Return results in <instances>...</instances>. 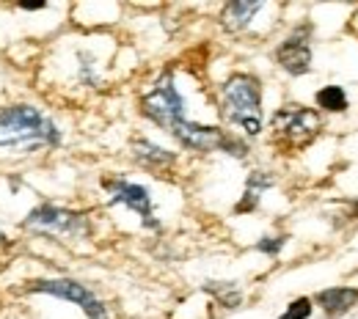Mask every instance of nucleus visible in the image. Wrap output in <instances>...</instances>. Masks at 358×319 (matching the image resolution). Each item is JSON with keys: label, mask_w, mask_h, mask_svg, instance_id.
I'll list each match as a JSON object with an SVG mask.
<instances>
[{"label": "nucleus", "mask_w": 358, "mask_h": 319, "mask_svg": "<svg viewBox=\"0 0 358 319\" xmlns=\"http://www.w3.org/2000/svg\"><path fill=\"white\" fill-rule=\"evenodd\" d=\"M61 143L58 124L34 105L0 107V151L28 157Z\"/></svg>", "instance_id": "1"}, {"label": "nucleus", "mask_w": 358, "mask_h": 319, "mask_svg": "<svg viewBox=\"0 0 358 319\" xmlns=\"http://www.w3.org/2000/svg\"><path fill=\"white\" fill-rule=\"evenodd\" d=\"M221 116L245 135L262 133V86L254 75L234 72L221 86Z\"/></svg>", "instance_id": "2"}, {"label": "nucleus", "mask_w": 358, "mask_h": 319, "mask_svg": "<svg viewBox=\"0 0 358 319\" xmlns=\"http://www.w3.org/2000/svg\"><path fill=\"white\" fill-rule=\"evenodd\" d=\"M22 228L31 234H50V237H69V239H86L91 237L89 215L64 209L55 204H39L31 209L22 221Z\"/></svg>", "instance_id": "3"}, {"label": "nucleus", "mask_w": 358, "mask_h": 319, "mask_svg": "<svg viewBox=\"0 0 358 319\" xmlns=\"http://www.w3.org/2000/svg\"><path fill=\"white\" fill-rule=\"evenodd\" d=\"M141 113L155 121L157 127L163 130H174L179 121H185V99L177 91V83H174V72H163L152 89L141 96Z\"/></svg>", "instance_id": "4"}, {"label": "nucleus", "mask_w": 358, "mask_h": 319, "mask_svg": "<svg viewBox=\"0 0 358 319\" xmlns=\"http://www.w3.org/2000/svg\"><path fill=\"white\" fill-rule=\"evenodd\" d=\"M28 292L34 295H50L66 303H75L89 319H108V309L105 303L91 292L86 283L72 281V278H45V281H31Z\"/></svg>", "instance_id": "5"}, {"label": "nucleus", "mask_w": 358, "mask_h": 319, "mask_svg": "<svg viewBox=\"0 0 358 319\" xmlns=\"http://www.w3.org/2000/svg\"><path fill=\"white\" fill-rule=\"evenodd\" d=\"M270 124H273V133H275L278 140H284L289 146H303V143H309L320 133L322 119H320V113L312 110V107L287 105V107H281V110L273 113Z\"/></svg>", "instance_id": "6"}, {"label": "nucleus", "mask_w": 358, "mask_h": 319, "mask_svg": "<svg viewBox=\"0 0 358 319\" xmlns=\"http://www.w3.org/2000/svg\"><path fill=\"white\" fill-rule=\"evenodd\" d=\"M102 187L110 193V204L113 207H127L130 212H135L138 218H141V223L143 228H152V231H157L160 228V221H157V215H155V204H152V193L143 187V184H135L130 179H122V177H116V179H102Z\"/></svg>", "instance_id": "7"}, {"label": "nucleus", "mask_w": 358, "mask_h": 319, "mask_svg": "<svg viewBox=\"0 0 358 319\" xmlns=\"http://www.w3.org/2000/svg\"><path fill=\"white\" fill-rule=\"evenodd\" d=\"M309 34H312V25H301L275 50L278 66L287 75H292V77L309 75V69H312V42H309Z\"/></svg>", "instance_id": "8"}, {"label": "nucleus", "mask_w": 358, "mask_h": 319, "mask_svg": "<svg viewBox=\"0 0 358 319\" xmlns=\"http://www.w3.org/2000/svg\"><path fill=\"white\" fill-rule=\"evenodd\" d=\"M133 157L138 165H143V168H149V171H160V168H169V165L177 163V154H174V151H169V149L152 143L149 138H135Z\"/></svg>", "instance_id": "9"}, {"label": "nucleus", "mask_w": 358, "mask_h": 319, "mask_svg": "<svg viewBox=\"0 0 358 319\" xmlns=\"http://www.w3.org/2000/svg\"><path fill=\"white\" fill-rule=\"evenodd\" d=\"M317 303L322 306L325 317L336 319L342 317V314H348L350 309H356L358 289L356 286H331V289H322L317 295Z\"/></svg>", "instance_id": "10"}, {"label": "nucleus", "mask_w": 358, "mask_h": 319, "mask_svg": "<svg viewBox=\"0 0 358 319\" xmlns=\"http://www.w3.org/2000/svg\"><path fill=\"white\" fill-rule=\"evenodd\" d=\"M262 8H265L262 0H257V3H248V0H231V3H226L224 11H221V25H224L226 31H231V34L245 31V28L251 25V20H254Z\"/></svg>", "instance_id": "11"}, {"label": "nucleus", "mask_w": 358, "mask_h": 319, "mask_svg": "<svg viewBox=\"0 0 358 319\" xmlns=\"http://www.w3.org/2000/svg\"><path fill=\"white\" fill-rule=\"evenodd\" d=\"M273 187V177L270 174H262V171H254L245 182V193H243V201L234 207V212H254L259 207V198L262 193Z\"/></svg>", "instance_id": "12"}, {"label": "nucleus", "mask_w": 358, "mask_h": 319, "mask_svg": "<svg viewBox=\"0 0 358 319\" xmlns=\"http://www.w3.org/2000/svg\"><path fill=\"white\" fill-rule=\"evenodd\" d=\"M317 105H320V110H328V113H342V110H348V94L342 86H325V89H320L317 91Z\"/></svg>", "instance_id": "13"}, {"label": "nucleus", "mask_w": 358, "mask_h": 319, "mask_svg": "<svg viewBox=\"0 0 358 319\" xmlns=\"http://www.w3.org/2000/svg\"><path fill=\"white\" fill-rule=\"evenodd\" d=\"M210 295H215L221 303H224L226 309H237L240 303H243V295H240V289H237V283H207L204 286Z\"/></svg>", "instance_id": "14"}, {"label": "nucleus", "mask_w": 358, "mask_h": 319, "mask_svg": "<svg viewBox=\"0 0 358 319\" xmlns=\"http://www.w3.org/2000/svg\"><path fill=\"white\" fill-rule=\"evenodd\" d=\"M312 317V300L309 297H298L289 303V309L281 314V319H309Z\"/></svg>", "instance_id": "15"}, {"label": "nucleus", "mask_w": 358, "mask_h": 319, "mask_svg": "<svg viewBox=\"0 0 358 319\" xmlns=\"http://www.w3.org/2000/svg\"><path fill=\"white\" fill-rule=\"evenodd\" d=\"M284 237H262L259 242H257V251H262V253H268V256H275V253H281V248H284Z\"/></svg>", "instance_id": "16"}, {"label": "nucleus", "mask_w": 358, "mask_h": 319, "mask_svg": "<svg viewBox=\"0 0 358 319\" xmlns=\"http://www.w3.org/2000/svg\"><path fill=\"white\" fill-rule=\"evenodd\" d=\"M45 6H47L45 0H34V3H31V0H25V3H20V8H25V11H42Z\"/></svg>", "instance_id": "17"}, {"label": "nucleus", "mask_w": 358, "mask_h": 319, "mask_svg": "<svg viewBox=\"0 0 358 319\" xmlns=\"http://www.w3.org/2000/svg\"><path fill=\"white\" fill-rule=\"evenodd\" d=\"M8 239H6V234H3V228H0V245H6Z\"/></svg>", "instance_id": "18"}, {"label": "nucleus", "mask_w": 358, "mask_h": 319, "mask_svg": "<svg viewBox=\"0 0 358 319\" xmlns=\"http://www.w3.org/2000/svg\"><path fill=\"white\" fill-rule=\"evenodd\" d=\"M353 212H356V218H358V204H356V207H353Z\"/></svg>", "instance_id": "19"}]
</instances>
